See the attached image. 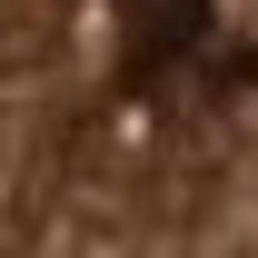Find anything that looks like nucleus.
Returning a JSON list of instances; mask_svg holds the SVG:
<instances>
[{
	"mask_svg": "<svg viewBox=\"0 0 258 258\" xmlns=\"http://www.w3.org/2000/svg\"><path fill=\"white\" fill-rule=\"evenodd\" d=\"M119 20H129V70L149 80L209 30V0H119Z\"/></svg>",
	"mask_w": 258,
	"mask_h": 258,
	"instance_id": "nucleus-1",
	"label": "nucleus"
}]
</instances>
